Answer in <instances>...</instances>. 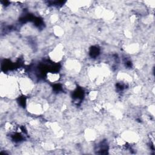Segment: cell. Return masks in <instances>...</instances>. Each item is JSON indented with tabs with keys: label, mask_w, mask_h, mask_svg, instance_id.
<instances>
[{
	"label": "cell",
	"mask_w": 155,
	"mask_h": 155,
	"mask_svg": "<svg viewBox=\"0 0 155 155\" xmlns=\"http://www.w3.org/2000/svg\"><path fill=\"white\" fill-rule=\"evenodd\" d=\"M65 68L69 73L76 74L81 70V66L80 63L75 59H69L65 63Z\"/></svg>",
	"instance_id": "277c9868"
},
{
	"label": "cell",
	"mask_w": 155,
	"mask_h": 155,
	"mask_svg": "<svg viewBox=\"0 0 155 155\" xmlns=\"http://www.w3.org/2000/svg\"><path fill=\"white\" fill-rule=\"evenodd\" d=\"M127 51L130 53H133L136 52L139 50V47L137 44H130L127 47Z\"/></svg>",
	"instance_id": "ba28073f"
},
{
	"label": "cell",
	"mask_w": 155,
	"mask_h": 155,
	"mask_svg": "<svg viewBox=\"0 0 155 155\" xmlns=\"http://www.w3.org/2000/svg\"><path fill=\"white\" fill-rule=\"evenodd\" d=\"M60 74L57 72H48L46 75V78L48 81L51 83H55L60 79Z\"/></svg>",
	"instance_id": "8992f818"
},
{
	"label": "cell",
	"mask_w": 155,
	"mask_h": 155,
	"mask_svg": "<svg viewBox=\"0 0 155 155\" xmlns=\"http://www.w3.org/2000/svg\"><path fill=\"white\" fill-rule=\"evenodd\" d=\"M45 105L40 102V101L35 99L30 101L27 105L28 112L33 115H40L43 113L45 109Z\"/></svg>",
	"instance_id": "7a4b0ae2"
},
{
	"label": "cell",
	"mask_w": 155,
	"mask_h": 155,
	"mask_svg": "<svg viewBox=\"0 0 155 155\" xmlns=\"http://www.w3.org/2000/svg\"><path fill=\"white\" fill-rule=\"evenodd\" d=\"M19 92L24 94H28L34 90V83L28 77H21L18 81Z\"/></svg>",
	"instance_id": "6da1fadb"
},
{
	"label": "cell",
	"mask_w": 155,
	"mask_h": 155,
	"mask_svg": "<svg viewBox=\"0 0 155 155\" xmlns=\"http://www.w3.org/2000/svg\"><path fill=\"white\" fill-rule=\"evenodd\" d=\"M85 136L88 141H93L96 138V133L93 130H90L86 132Z\"/></svg>",
	"instance_id": "52a82bcc"
},
{
	"label": "cell",
	"mask_w": 155,
	"mask_h": 155,
	"mask_svg": "<svg viewBox=\"0 0 155 155\" xmlns=\"http://www.w3.org/2000/svg\"><path fill=\"white\" fill-rule=\"evenodd\" d=\"M127 143H136L139 140V136L136 133L133 131H125L120 136Z\"/></svg>",
	"instance_id": "5b68a950"
},
{
	"label": "cell",
	"mask_w": 155,
	"mask_h": 155,
	"mask_svg": "<svg viewBox=\"0 0 155 155\" xmlns=\"http://www.w3.org/2000/svg\"><path fill=\"white\" fill-rule=\"evenodd\" d=\"M54 33L56 35L61 36L63 34L64 31H63L62 28H61L59 26H54Z\"/></svg>",
	"instance_id": "9c48e42d"
},
{
	"label": "cell",
	"mask_w": 155,
	"mask_h": 155,
	"mask_svg": "<svg viewBox=\"0 0 155 155\" xmlns=\"http://www.w3.org/2000/svg\"><path fill=\"white\" fill-rule=\"evenodd\" d=\"M49 57L51 60L54 62H59L64 57V47L62 44L56 46L49 53Z\"/></svg>",
	"instance_id": "3957f363"
}]
</instances>
